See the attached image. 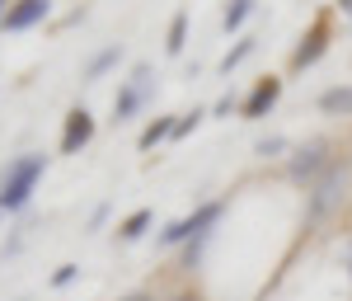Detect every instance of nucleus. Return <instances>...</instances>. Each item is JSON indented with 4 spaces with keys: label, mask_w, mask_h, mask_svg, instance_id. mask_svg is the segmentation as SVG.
<instances>
[{
    "label": "nucleus",
    "mask_w": 352,
    "mask_h": 301,
    "mask_svg": "<svg viewBox=\"0 0 352 301\" xmlns=\"http://www.w3.org/2000/svg\"><path fill=\"white\" fill-rule=\"evenodd\" d=\"M324 141H310V146H300L296 151V160H292V179L296 184H305V179H320V169H329L333 160H324Z\"/></svg>",
    "instance_id": "obj_7"
},
{
    "label": "nucleus",
    "mask_w": 352,
    "mask_h": 301,
    "mask_svg": "<svg viewBox=\"0 0 352 301\" xmlns=\"http://www.w3.org/2000/svg\"><path fill=\"white\" fill-rule=\"evenodd\" d=\"M76 273H80L76 264H61V269L52 273V287H66V282H76Z\"/></svg>",
    "instance_id": "obj_17"
},
{
    "label": "nucleus",
    "mask_w": 352,
    "mask_h": 301,
    "mask_svg": "<svg viewBox=\"0 0 352 301\" xmlns=\"http://www.w3.org/2000/svg\"><path fill=\"white\" fill-rule=\"evenodd\" d=\"M89 137H94V118H89V109H71L66 113V132H61V156H76Z\"/></svg>",
    "instance_id": "obj_6"
},
{
    "label": "nucleus",
    "mask_w": 352,
    "mask_h": 301,
    "mask_svg": "<svg viewBox=\"0 0 352 301\" xmlns=\"http://www.w3.org/2000/svg\"><path fill=\"white\" fill-rule=\"evenodd\" d=\"M151 221H155V217H151V212L141 207V212H132V217H127V221H122V226H118V236H122V240H141Z\"/></svg>",
    "instance_id": "obj_12"
},
{
    "label": "nucleus",
    "mask_w": 352,
    "mask_h": 301,
    "mask_svg": "<svg viewBox=\"0 0 352 301\" xmlns=\"http://www.w3.org/2000/svg\"><path fill=\"white\" fill-rule=\"evenodd\" d=\"M118 48H109V52H99L94 56V61H89V81H99V76H104V71H109V66H118Z\"/></svg>",
    "instance_id": "obj_16"
},
{
    "label": "nucleus",
    "mask_w": 352,
    "mask_h": 301,
    "mask_svg": "<svg viewBox=\"0 0 352 301\" xmlns=\"http://www.w3.org/2000/svg\"><path fill=\"white\" fill-rule=\"evenodd\" d=\"M43 179V156H19L0 174V212H19L28 198H33V184Z\"/></svg>",
    "instance_id": "obj_1"
},
{
    "label": "nucleus",
    "mask_w": 352,
    "mask_h": 301,
    "mask_svg": "<svg viewBox=\"0 0 352 301\" xmlns=\"http://www.w3.org/2000/svg\"><path fill=\"white\" fill-rule=\"evenodd\" d=\"M348 269H352V264H348Z\"/></svg>",
    "instance_id": "obj_23"
},
{
    "label": "nucleus",
    "mask_w": 352,
    "mask_h": 301,
    "mask_svg": "<svg viewBox=\"0 0 352 301\" xmlns=\"http://www.w3.org/2000/svg\"><path fill=\"white\" fill-rule=\"evenodd\" d=\"M277 94H282V81H277V76H263V81L254 85V94L240 104V113L244 118H263V113L277 104Z\"/></svg>",
    "instance_id": "obj_8"
},
{
    "label": "nucleus",
    "mask_w": 352,
    "mask_h": 301,
    "mask_svg": "<svg viewBox=\"0 0 352 301\" xmlns=\"http://www.w3.org/2000/svg\"><path fill=\"white\" fill-rule=\"evenodd\" d=\"M146 94H151V66H136L132 81L118 90V99H113V123H127L141 104H146Z\"/></svg>",
    "instance_id": "obj_3"
},
{
    "label": "nucleus",
    "mask_w": 352,
    "mask_h": 301,
    "mask_svg": "<svg viewBox=\"0 0 352 301\" xmlns=\"http://www.w3.org/2000/svg\"><path fill=\"white\" fill-rule=\"evenodd\" d=\"M320 109H324V113H333V118H343V113H352V85L324 90V94H320Z\"/></svg>",
    "instance_id": "obj_10"
},
{
    "label": "nucleus",
    "mask_w": 352,
    "mask_h": 301,
    "mask_svg": "<svg viewBox=\"0 0 352 301\" xmlns=\"http://www.w3.org/2000/svg\"><path fill=\"white\" fill-rule=\"evenodd\" d=\"M277 151H287V141H282V137H268V141H258V156H277Z\"/></svg>",
    "instance_id": "obj_18"
},
{
    "label": "nucleus",
    "mask_w": 352,
    "mask_h": 301,
    "mask_svg": "<svg viewBox=\"0 0 352 301\" xmlns=\"http://www.w3.org/2000/svg\"><path fill=\"white\" fill-rule=\"evenodd\" d=\"M343 179H348V160H333L324 174L315 179V198H310V212H315V217H320V212H329V207L338 203V189H343Z\"/></svg>",
    "instance_id": "obj_4"
},
{
    "label": "nucleus",
    "mask_w": 352,
    "mask_h": 301,
    "mask_svg": "<svg viewBox=\"0 0 352 301\" xmlns=\"http://www.w3.org/2000/svg\"><path fill=\"white\" fill-rule=\"evenodd\" d=\"M184 38H188V14L179 10V14L169 19V43H164V48H169V52L179 56V52H184Z\"/></svg>",
    "instance_id": "obj_13"
},
{
    "label": "nucleus",
    "mask_w": 352,
    "mask_h": 301,
    "mask_svg": "<svg viewBox=\"0 0 352 301\" xmlns=\"http://www.w3.org/2000/svg\"><path fill=\"white\" fill-rule=\"evenodd\" d=\"M249 14H254V0H230V5H226V33H235Z\"/></svg>",
    "instance_id": "obj_14"
},
{
    "label": "nucleus",
    "mask_w": 352,
    "mask_h": 301,
    "mask_svg": "<svg viewBox=\"0 0 352 301\" xmlns=\"http://www.w3.org/2000/svg\"><path fill=\"white\" fill-rule=\"evenodd\" d=\"M197 118H202V113H188V118H179V127H174V137H184V132H192V127H197Z\"/></svg>",
    "instance_id": "obj_19"
},
{
    "label": "nucleus",
    "mask_w": 352,
    "mask_h": 301,
    "mask_svg": "<svg viewBox=\"0 0 352 301\" xmlns=\"http://www.w3.org/2000/svg\"><path fill=\"white\" fill-rule=\"evenodd\" d=\"M179 301H188V297H179Z\"/></svg>",
    "instance_id": "obj_22"
},
{
    "label": "nucleus",
    "mask_w": 352,
    "mask_h": 301,
    "mask_svg": "<svg viewBox=\"0 0 352 301\" xmlns=\"http://www.w3.org/2000/svg\"><path fill=\"white\" fill-rule=\"evenodd\" d=\"M174 127H179V123H174V118H155V123H151V127H146V132H141V151H151V146H155V141L174 137Z\"/></svg>",
    "instance_id": "obj_11"
},
{
    "label": "nucleus",
    "mask_w": 352,
    "mask_h": 301,
    "mask_svg": "<svg viewBox=\"0 0 352 301\" xmlns=\"http://www.w3.org/2000/svg\"><path fill=\"white\" fill-rule=\"evenodd\" d=\"M329 48V19H315V28L305 33V43H300L296 52H292V71H305V66H315Z\"/></svg>",
    "instance_id": "obj_5"
},
{
    "label": "nucleus",
    "mask_w": 352,
    "mask_h": 301,
    "mask_svg": "<svg viewBox=\"0 0 352 301\" xmlns=\"http://www.w3.org/2000/svg\"><path fill=\"white\" fill-rule=\"evenodd\" d=\"M338 10H343V14H352V0H338Z\"/></svg>",
    "instance_id": "obj_20"
},
{
    "label": "nucleus",
    "mask_w": 352,
    "mask_h": 301,
    "mask_svg": "<svg viewBox=\"0 0 352 301\" xmlns=\"http://www.w3.org/2000/svg\"><path fill=\"white\" fill-rule=\"evenodd\" d=\"M254 52V38H240V43H235V48H230V52L221 56V71H226V76H230V66H240L244 56Z\"/></svg>",
    "instance_id": "obj_15"
},
{
    "label": "nucleus",
    "mask_w": 352,
    "mask_h": 301,
    "mask_svg": "<svg viewBox=\"0 0 352 301\" xmlns=\"http://www.w3.org/2000/svg\"><path fill=\"white\" fill-rule=\"evenodd\" d=\"M38 19H47V0H14V5H10V14L0 19V28L19 33V28H33Z\"/></svg>",
    "instance_id": "obj_9"
},
{
    "label": "nucleus",
    "mask_w": 352,
    "mask_h": 301,
    "mask_svg": "<svg viewBox=\"0 0 352 301\" xmlns=\"http://www.w3.org/2000/svg\"><path fill=\"white\" fill-rule=\"evenodd\" d=\"M221 217V203H202L192 217H184V221H169L160 231V240L164 245H184L188 240V264H192V254H197V245H202V236H207V226Z\"/></svg>",
    "instance_id": "obj_2"
},
{
    "label": "nucleus",
    "mask_w": 352,
    "mask_h": 301,
    "mask_svg": "<svg viewBox=\"0 0 352 301\" xmlns=\"http://www.w3.org/2000/svg\"><path fill=\"white\" fill-rule=\"evenodd\" d=\"M5 5H10V0H0V19H5V14H10V10H5Z\"/></svg>",
    "instance_id": "obj_21"
}]
</instances>
